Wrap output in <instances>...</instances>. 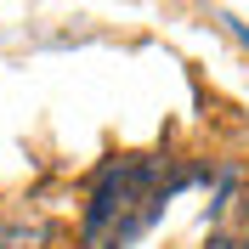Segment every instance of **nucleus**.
Instances as JSON below:
<instances>
[{
    "mask_svg": "<svg viewBox=\"0 0 249 249\" xmlns=\"http://www.w3.org/2000/svg\"><path fill=\"white\" fill-rule=\"evenodd\" d=\"M46 244H51L46 221H23V227H6L0 232V249H46Z\"/></svg>",
    "mask_w": 249,
    "mask_h": 249,
    "instance_id": "f257e3e1",
    "label": "nucleus"
},
{
    "mask_svg": "<svg viewBox=\"0 0 249 249\" xmlns=\"http://www.w3.org/2000/svg\"><path fill=\"white\" fill-rule=\"evenodd\" d=\"M210 249H232V238H227V232H215V238H210Z\"/></svg>",
    "mask_w": 249,
    "mask_h": 249,
    "instance_id": "f03ea898",
    "label": "nucleus"
},
{
    "mask_svg": "<svg viewBox=\"0 0 249 249\" xmlns=\"http://www.w3.org/2000/svg\"><path fill=\"white\" fill-rule=\"evenodd\" d=\"M0 232H6V227H0Z\"/></svg>",
    "mask_w": 249,
    "mask_h": 249,
    "instance_id": "7ed1b4c3",
    "label": "nucleus"
}]
</instances>
